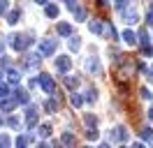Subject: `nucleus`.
Masks as SVG:
<instances>
[{
  "label": "nucleus",
  "mask_w": 153,
  "mask_h": 148,
  "mask_svg": "<svg viewBox=\"0 0 153 148\" xmlns=\"http://www.w3.org/2000/svg\"><path fill=\"white\" fill-rule=\"evenodd\" d=\"M0 148H10V137H0Z\"/></svg>",
  "instance_id": "33"
},
{
  "label": "nucleus",
  "mask_w": 153,
  "mask_h": 148,
  "mask_svg": "<svg viewBox=\"0 0 153 148\" xmlns=\"http://www.w3.org/2000/svg\"><path fill=\"white\" fill-rule=\"evenodd\" d=\"M79 46H81V39H79V37H72V39H70V49H72V51H76Z\"/></svg>",
  "instance_id": "27"
},
{
  "label": "nucleus",
  "mask_w": 153,
  "mask_h": 148,
  "mask_svg": "<svg viewBox=\"0 0 153 148\" xmlns=\"http://www.w3.org/2000/svg\"><path fill=\"white\" fill-rule=\"evenodd\" d=\"M123 18H125V23H137V18H139V14H137V9H134V7H130V9H125Z\"/></svg>",
  "instance_id": "8"
},
{
  "label": "nucleus",
  "mask_w": 153,
  "mask_h": 148,
  "mask_svg": "<svg viewBox=\"0 0 153 148\" xmlns=\"http://www.w3.org/2000/svg\"><path fill=\"white\" fill-rule=\"evenodd\" d=\"M146 21L153 26V2H151V9H149V16H146Z\"/></svg>",
  "instance_id": "35"
},
{
  "label": "nucleus",
  "mask_w": 153,
  "mask_h": 148,
  "mask_svg": "<svg viewBox=\"0 0 153 148\" xmlns=\"http://www.w3.org/2000/svg\"><path fill=\"white\" fill-rule=\"evenodd\" d=\"M142 53H144V56H153V46L144 44V46H142Z\"/></svg>",
  "instance_id": "32"
},
{
  "label": "nucleus",
  "mask_w": 153,
  "mask_h": 148,
  "mask_svg": "<svg viewBox=\"0 0 153 148\" xmlns=\"http://www.w3.org/2000/svg\"><path fill=\"white\" fill-rule=\"evenodd\" d=\"M60 144H63V146H72V144H74V137H72V134H63V137H60Z\"/></svg>",
  "instance_id": "18"
},
{
  "label": "nucleus",
  "mask_w": 153,
  "mask_h": 148,
  "mask_svg": "<svg viewBox=\"0 0 153 148\" xmlns=\"http://www.w3.org/2000/svg\"><path fill=\"white\" fill-rule=\"evenodd\" d=\"M86 137H88V139H97V130H88Z\"/></svg>",
  "instance_id": "34"
},
{
  "label": "nucleus",
  "mask_w": 153,
  "mask_h": 148,
  "mask_svg": "<svg viewBox=\"0 0 153 148\" xmlns=\"http://www.w3.org/2000/svg\"><path fill=\"white\" fill-rule=\"evenodd\" d=\"M58 35H72V26L70 23H58Z\"/></svg>",
  "instance_id": "15"
},
{
  "label": "nucleus",
  "mask_w": 153,
  "mask_h": 148,
  "mask_svg": "<svg viewBox=\"0 0 153 148\" xmlns=\"http://www.w3.org/2000/svg\"><path fill=\"white\" fill-rule=\"evenodd\" d=\"M0 123H2V118H0Z\"/></svg>",
  "instance_id": "41"
},
{
  "label": "nucleus",
  "mask_w": 153,
  "mask_h": 148,
  "mask_svg": "<svg viewBox=\"0 0 153 148\" xmlns=\"http://www.w3.org/2000/svg\"><path fill=\"white\" fill-rule=\"evenodd\" d=\"M51 134V125H39V137H49Z\"/></svg>",
  "instance_id": "26"
},
{
  "label": "nucleus",
  "mask_w": 153,
  "mask_h": 148,
  "mask_svg": "<svg viewBox=\"0 0 153 148\" xmlns=\"http://www.w3.org/2000/svg\"><path fill=\"white\" fill-rule=\"evenodd\" d=\"M132 148H144V146H142V144H132Z\"/></svg>",
  "instance_id": "39"
},
{
  "label": "nucleus",
  "mask_w": 153,
  "mask_h": 148,
  "mask_svg": "<svg viewBox=\"0 0 153 148\" xmlns=\"http://www.w3.org/2000/svg\"><path fill=\"white\" fill-rule=\"evenodd\" d=\"M111 141H118V144L128 141V130H125L123 125H116V127H111Z\"/></svg>",
  "instance_id": "3"
},
{
  "label": "nucleus",
  "mask_w": 153,
  "mask_h": 148,
  "mask_svg": "<svg viewBox=\"0 0 153 148\" xmlns=\"http://www.w3.org/2000/svg\"><path fill=\"white\" fill-rule=\"evenodd\" d=\"M149 118L153 120V107H151V109H149Z\"/></svg>",
  "instance_id": "38"
},
{
  "label": "nucleus",
  "mask_w": 153,
  "mask_h": 148,
  "mask_svg": "<svg viewBox=\"0 0 153 148\" xmlns=\"http://www.w3.org/2000/svg\"><path fill=\"white\" fill-rule=\"evenodd\" d=\"M65 5H67L70 9H72V12H74L76 21H84V18H86V9H84V7H79L76 2H65Z\"/></svg>",
  "instance_id": "7"
},
{
  "label": "nucleus",
  "mask_w": 153,
  "mask_h": 148,
  "mask_svg": "<svg viewBox=\"0 0 153 148\" xmlns=\"http://www.w3.org/2000/svg\"><path fill=\"white\" fill-rule=\"evenodd\" d=\"M86 67H88V72H100V63H97V58H88Z\"/></svg>",
  "instance_id": "14"
},
{
  "label": "nucleus",
  "mask_w": 153,
  "mask_h": 148,
  "mask_svg": "<svg viewBox=\"0 0 153 148\" xmlns=\"http://www.w3.org/2000/svg\"><path fill=\"white\" fill-rule=\"evenodd\" d=\"M5 9H7V2H0V14H2Z\"/></svg>",
  "instance_id": "37"
},
{
  "label": "nucleus",
  "mask_w": 153,
  "mask_h": 148,
  "mask_svg": "<svg viewBox=\"0 0 153 148\" xmlns=\"http://www.w3.org/2000/svg\"><path fill=\"white\" fill-rule=\"evenodd\" d=\"M7 81L10 83H19V70L10 67V70H7Z\"/></svg>",
  "instance_id": "13"
},
{
  "label": "nucleus",
  "mask_w": 153,
  "mask_h": 148,
  "mask_svg": "<svg viewBox=\"0 0 153 148\" xmlns=\"http://www.w3.org/2000/svg\"><path fill=\"white\" fill-rule=\"evenodd\" d=\"M7 125H10V127H19V118H14V116H12V118H7Z\"/></svg>",
  "instance_id": "31"
},
{
  "label": "nucleus",
  "mask_w": 153,
  "mask_h": 148,
  "mask_svg": "<svg viewBox=\"0 0 153 148\" xmlns=\"http://www.w3.org/2000/svg\"><path fill=\"white\" fill-rule=\"evenodd\" d=\"M14 104H16V100H5V102H2V111H12V109H14Z\"/></svg>",
  "instance_id": "24"
},
{
  "label": "nucleus",
  "mask_w": 153,
  "mask_h": 148,
  "mask_svg": "<svg viewBox=\"0 0 153 148\" xmlns=\"http://www.w3.org/2000/svg\"><path fill=\"white\" fill-rule=\"evenodd\" d=\"M14 100H16V104H28V90H16L14 92Z\"/></svg>",
  "instance_id": "10"
},
{
  "label": "nucleus",
  "mask_w": 153,
  "mask_h": 148,
  "mask_svg": "<svg viewBox=\"0 0 153 148\" xmlns=\"http://www.w3.org/2000/svg\"><path fill=\"white\" fill-rule=\"evenodd\" d=\"M70 67H72V60H70L67 56H60V58L56 60V70H58L60 74H63V72H67Z\"/></svg>",
  "instance_id": "5"
},
{
  "label": "nucleus",
  "mask_w": 153,
  "mask_h": 148,
  "mask_svg": "<svg viewBox=\"0 0 153 148\" xmlns=\"http://www.w3.org/2000/svg\"><path fill=\"white\" fill-rule=\"evenodd\" d=\"M19 16H21V9H12L10 16H7V21H10V23H16V21H19Z\"/></svg>",
  "instance_id": "17"
},
{
  "label": "nucleus",
  "mask_w": 153,
  "mask_h": 148,
  "mask_svg": "<svg viewBox=\"0 0 153 148\" xmlns=\"http://www.w3.org/2000/svg\"><path fill=\"white\" fill-rule=\"evenodd\" d=\"M139 95H142L144 100H151V97H153L151 92H149V88H139Z\"/></svg>",
  "instance_id": "30"
},
{
  "label": "nucleus",
  "mask_w": 153,
  "mask_h": 148,
  "mask_svg": "<svg viewBox=\"0 0 153 148\" xmlns=\"http://www.w3.org/2000/svg\"><path fill=\"white\" fill-rule=\"evenodd\" d=\"M88 28H91V33L102 35V33H105V21H91V23H88Z\"/></svg>",
  "instance_id": "9"
},
{
  "label": "nucleus",
  "mask_w": 153,
  "mask_h": 148,
  "mask_svg": "<svg viewBox=\"0 0 153 148\" xmlns=\"http://www.w3.org/2000/svg\"><path fill=\"white\" fill-rule=\"evenodd\" d=\"M30 139H33V137H19V139H16V148H26Z\"/></svg>",
  "instance_id": "22"
},
{
  "label": "nucleus",
  "mask_w": 153,
  "mask_h": 148,
  "mask_svg": "<svg viewBox=\"0 0 153 148\" xmlns=\"http://www.w3.org/2000/svg\"><path fill=\"white\" fill-rule=\"evenodd\" d=\"M72 104H74V107H81V104H84V97L76 95V92H72Z\"/></svg>",
  "instance_id": "28"
},
{
  "label": "nucleus",
  "mask_w": 153,
  "mask_h": 148,
  "mask_svg": "<svg viewBox=\"0 0 153 148\" xmlns=\"http://www.w3.org/2000/svg\"><path fill=\"white\" fill-rule=\"evenodd\" d=\"M142 139H144V141H151V139H153V130L151 127H144L142 130Z\"/></svg>",
  "instance_id": "21"
},
{
  "label": "nucleus",
  "mask_w": 153,
  "mask_h": 148,
  "mask_svg": "<svg viewBox=\"0 0 153 148\" xmlns=\"http://www.w3.org/2000/svg\"><path fill=\"white\" fill-rule=\"evenodd\" d=\"M97 148H109V146H107V144H100V146H97Z\"/></svg>",
  "instance_id": "40"
},
{
  "label": "nucleus",
  "mask_w": 153,
  "mask_h": 148,
  "mask_svg": "<svg viewBox=\"0 0 153 148\" xmlns=\"http://www.w3.org/2000/svg\"><path fill=\"white\" fill-rule=\"evenodd\" d=\"M146 76H149V81H153V67H151V70H146Z\"/></svg>",
  "instance_id": "36"
},
{
  "label": "nucleus",
  "mask_w": 153,
  "mask_h": 148,
  "mask_svg": "<svg viewBox=\"0 0 153 148\" xmlns=\"http://www.w3.org/2000/svg\"><path fill=\"white\" fill-rule=\"evenodd\" d=\"M26 116H28V118H26V123H28V125H35V116H37V107H28V113H26Z\"/></svg>",
  "instance_id": "11"
},
{
  "label": "nucleus",
  "mask_w": 153,
  "mask_h": 148,
  "mask_svg": "<svg viewBox=\"0 0 153 148\" xmlns=\"http://www.w3.org/2000/svg\"><path fill=\"white\" fill-rule=\"evenodd\" d=\"M97 100V90L95 88H88V92H86V102H95Z\"/></svg>",
  "instance_id": "20"
},
{
  "label": "nucleus",
  "mask_w": 153,
  "mask_h": 148,
  "mask_svg": "<svg viewBox=\"0 0 153 148\" xmlns=\"http://www.w3.org/2000/svg\"><path fill=\"white\" fill-rule=\"evenodd\" d=\"M137 39H142V46L146 44V39H149V33H146V28H142V30L137 33Z\"/></svg>",
  "instance_id": "23"
},
{
  "label": "nucleus",
  "mask_w": 153,
  "mask_h": 148,
  "mask_svg": "<svg viewBox=\"0 0 153 148\" xmlns=\"http://www.w3.org/2000/svg\"><path fill=\"white\" fill-rule=\"evenodd\" d=\"M37 63H39V56H26L23 63H21V67H23V70H35Z\"/></svg>",
  "instance_id": "6"
},
{
  "label": "nucleus",
  "mask_w": 153,
  "mask_h": 148,
  "mask_svg": "<svg viewBox=\"0 0 153 148\" xmlns=\"http://www.w3.org/2000/svg\"><path fill=\"white\" fill-rule=\"evenodd\" d=\"M56 46H58L56 39H42L37 44V56H51L56 51Z\"/></svg>",
  "instance_id": "2"
},
{
  "label": "nucleus",
  "mask_w": 153,
  "mask_h": 148,
  "mask_svg": "<svg viewBox=\"0 0 153 148\" xmlns=\"http://www.w3.org/2000/svg\"><path fill=\"white\" fill-rule=\"evenodd\" d=\"M47 111H49V113H53V111H56V100H53V97L47 102Z\"/></svg>",
  "instance_id": "29"
},
{
  "label": "nucleus",
  "mask_w": 153,
  "mask_h": 148,
  "mask_svg": "<svg viewBox=\"0 0 153 148\" xmlns=\"http://www.w3.org/2000/svg\"><path fill=\"white\" fill-rule=\"evenodd\" d=\"M47 16H51V18L58 16V7L56 5H47Z\"/></svg>",
  "instance_id": "25"
},
{
  "label": "nucleus",
  "mask_w": 153,
  "mask_h": 148,
  "mask_svg": "<svg viewBox=\"0 0 153 148\" xmlns=\"http://www.w3.org/2000/svg\"><path fill=\"white\" fill-rule=\"evenodd\" d=\"M65 86H67V88H76V86H79V79H76V76H67Z\"/></svg>",
  "instance_id": "19"
},
{
  "label": "nucleus",
  "mask_w": 153,
  "mask_h": 148,
  "mask_svg": "<svg viewBox=\"0 0 153 148\" xmlns=\"http://www.w3.org/2000/svg\"><path fill=\"white\" fill-rule=\"evenodd\" d=\"M37 83H39V86H42L47 92H53V79H51L49 74H39V76H37Z\"/></svg>",
  "instance_id": "4"
},
{
  "label": "nucleus",
  "mask_w": 153,
  "mask_h": 148,
  "mask_svg": "<svg viewBox=\"0 0 153 148\" xmlns=\"http://www.w3.org/2000/svg\"><path fill=\"white\" fill-rule=\"evenodd\" d=\"M84 123L88 125V130H97V118L93 116V113H86V118H84Z\"/></svg>",
  "instance_id": "12"
},
{
  "label": "nucleus",
  "mask_w": 153,
  "mask_h": 148,
  "mask_svg": "<svg viewBox=\"0 0 153 148\" xmlns=\"http://www.w3.org/2000/svg\"><path fill=\"white\" fill-rule=\"evenodd\" d=\"M30 39H33L30 33H26V35H12L10 37V44L14 46L16 51H23V49H28V46H30Z\"/></svg>",
  "instance_id": "1"
},
{
  "label": "nucleus",
  "mask_w": 153,
  "mask_h": 148,
  "mask_svg": "<svg viewBox=\"0 0 153 148\" xmlns=\"http://www.w3.org/2000/svg\"><path fill=\"white\" fill-rule=\"evenodd\" d=\"M123 39H125V42H130V44H134V42H137V33L125 30V33H123Z\"/></svg>",
  "instance_id": "16"
}]
</instances>
